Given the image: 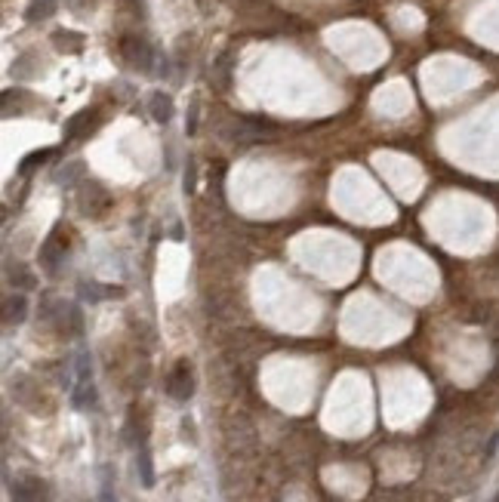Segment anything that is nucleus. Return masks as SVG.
Masks as SVG:
<instances>
[{
  "label": "nucleus",
  "mask_w": 499,
  "mask_h": 502,
  "mask_svg": "<svg viewBox=\"0 0 499 502\" xmlns=\"http://www.w3.org/2000/svg\"><path fill=\"white\" fill-rule=\"evenodd\" d=\"M65 250H68V237H62V232H53L40 246V265H44L49 275L59 271V262L65 259Z\"/></svg>",
  "instance_id": "obj_3"
},
{
  "label": "nucleus",
  "mask_w": 499,
  "mask_h": 502,
  "mask_svg": "<svg viewBox=\"0 0 499 502\" xmlns=\"http://www.w3.org/2000/svg\"><path fill=\"white\" fill-rule=\"evenodd\" d=\"M496 444H499V435L490 438V444H487V456H493V453H496Z\"/></svg>",
  "instance_id": "obj_20"
},
{
  "label": "nucleus",
  "mask_w": 499,
  "mask_h": 502,
  "mask_svg": "<svg viewBox=\"0 0 499 502\" xmlns=\"http://www.w3.org/2000/svg\"><path fill=\"white\" fill-rule=\"evenodd\" d=\"M139 474H142V484L145 487H155V469H151V453L145 447L139 450Z\"/></svg>",
  "instance_id": "obj_14"
},
{
  "label": "nucleus",
  "mask_w": 499,
  "mask_h": 502,
  "mask_svg": "<svg viewBox=\"0 0 499 502\" xmlns=\"http://www.w3.org/2000/svg\"><path fill=\"white\" fill-rule=\"evenodd\" d=\"M71 401H74V407H92V404H96V388H92V376L78 379Z\"/></svg>",
  "instance_id": "obj_12"
},
{
  "label": "nucleus",
  "mask_w": 499,
  "mask_h": 502,
  "mask_svg": "<svg viewBox=\"0 0 499 502\" xmlns=\"http://www.w3.org/2000/svg\"><path fill=\"white\" fill-rule=\"evenodd\" d=\"M25 311H28V302H25V296H10V299L4 302V324H22L25 321Z\"/></svg>",
  "instance_id": "obj_10"
},
{
  "label": "nucleus",
  "mask_w": 499,
  "mask_h": 502,
  "mask_svg": "<svg viewBox=\"0 0 499 502\" xmlns=\"http://www.w3.org/2000/svg\"><path fill=\"white\" fill-rule=\"evenodd\" d=\"M167 391H170V398L176 401H188L191 391H194V379H191V367L188 361H179L170 373V379H167Z\"/></svg>",
  "instance_id": "obj_4"
},
{
  "label": "nucleus",
  "mask_w": 499,
  "mask_h": 502,
  "mask_svg": "<svg viewBox=\"0 0 499 502\" xmlns=\"http://www.w3.org/2000/svg\"><path fill=\"white\" fill-rule=\"evenodd\" d=\"M194 126H198V102L191 105V114H188V124H185V130L194 133Z\"/></svg>",
  "instance_id": "obj_18"
},
{
  "label": "nucleus",
  "mask_w": 499,
  "mask_h": 502,
  "mask_svg": "<svg viewBox=\"0 0 499 502\" xmlns=\"http://www.w3.org/2000/svg\"><path fill=\"white\" fill-rule=\"evenodd\" d=\"M112 469H102V490H99V496H102V502H117V496H114V487H112Z\"/></svg>",
  "instance_id": "obj_17"
},
{
  "label": "nucleus",
  "mask_w": 499,
  "mask_h": 502,
  "mask_svg": "<svg viewBox=\"0 0 499 502\" xmlns=\"http://www.w3.org/2000/svg\"><path fill=\"white\" fill-rule=\"evenodd\" d=\"M80 176H83V164H80V160H74L71 167L59 169V173H56V182H62V185H74Z\"/></svg>",
  "instance_id": "obj_15"
},
{
  "label": "nucleus",
  "mask_w": 499,
  "mask_h": 502,
  "mask_svg": "<svg viewBox=\"0 0 499 502\" xmlns=\"http://www.w3.org/2000/svg\"><path fill=\"white\" fill-rule=\"evenodd\" d=\"M185 191H194V167L191 164L185 169Z\"/></svg>",
  "instance_id": "obj_19"
},
{
  "label": "nucleus",
  "mask_w": 499,
  "mask_h": 502,
  "mask_svg": "<svg viewBox=\"0 0 499 502\" xmlns=\"http://www.w3.org/2000/svg\"><path fill=\"white\" fill-rule=\"evenodd\" d=\"M121 56H124V62L130 68H136V71H151V65H155V49H151V44L142 37H133V34H126L121 40Z\"/></svg>",
  "instance_id": "obj_1"
},
{
  "label": "nucleus",
  "mask_w": 499,
  "mask_h": 502,
  "mask_svg": "<svg viewBox=\"0 0 499 502\" xmlns=\"http://www.w3.org/2000/svg\"><path fill=\"white\" fill-rule=\"evenodd\" d=\"M148 112H151V117H155L157 124H167L173 117V99L167 96V92H151L148 96Z\"/></svg>",
  "instance_id": "obj_8"
},
{
  "label": "nucleus",
  "mask_w": 499,
  "mask_h": 502,
  "mask_svg": "<svg viewBox=\"0 0 499 502\" xmlns=\"http://www.w3.org/2000/svg\"><path fill=\"white\" fill-rule=\"evenodd\" d=\"M53 155H56L53 148H40V151H31V155H25V157H22V164H19V173H22V176L35 173V169H37L40 164H44V160H49V157H53Z\"/></svg>",
  "instance_id": "obj_13"
},
{
  "label": "nucleus",
  "mask_w": 499,
  "mask_h": 502,
  "mask_svg": "<svg viewBox=\"0 0 499 502\" xmlns=\"http://www.w3.org/2000/svg\"><path fill=\"white\" fill-rule=\"evenodd\" d=\"M53 47L65 56H78L83 49V34L80 31H68V28H59L53 31Z\"/></svg>",
  "instance_id": "obj_7"
},
{
  "label": "nucleus",
  "mask_w": 499,
  "mask_h": 502,
  "mask_svg": "<svg viewBox=\"0 0 499 502\" xmlns=\"http://www.w3.org/2000/svg\"><path fill=\"white\" fill-rule=\"evenodd\" d=\"M6 277H10V284H16V287H35V277H31V271L22 268V265L10 268V271H6Z\"/></svg>",
  "instance_id": "obj_16"
},
{
  "label": "nucleus",
  "mask_w": 499,
  "mask_h": 502,
  "mask_svg": "<svg viewBox=\"0 0 499 502\" xmlns=\"http://www.w3.org/2000/svg\"><path fill=\"white\" fill-rule=\"evenodd\" d=\"M56 6H59V0H31L28 10H25V22L37 25V22L49 19V16L56 13Z\"/></svg>",
  "instance_id": "obj_9"
},
{
  "label": "nucleus",
  "mask_w": 499,
  "mask_h": 502,
  "mask_svg": "<svg viewBox=\"0 0 499 502\" xmlns=\"http://www.w3.org/2000/svg\"><path fill=\"white\" fill-rule=\"evenodd\" d=\"M13 502H49V487H47V481L28 478V481L13 484Z\"/></svg>",
  "instance_id": "obj_5"
},
{
  "label": "nucleus",
  "mask_w": 499,
  "mask_h": 502,
  "mask_svg": "<svg viewBox=\"0 0 499 502\" xmlns=\"http://www.w3.org/2000/svg\"><path fill=\"white\" fill-rule=\"evenodd\" d=\"M496 502H499V496H496Z\"/></svg>",
  "instance_id": "obj_21"
},
{
  "label": "nucleus",
  "mask_w": 499,
  "mask_h": 502,
  "mask_svg": "<svg viewBox=\"0 0 499 502\" xmlns=\"http://www.w3.org/2000/svg\"><path fill=\"white\" fill-rule=\"evenodd\" d=\"M232 53H225L216 59V65H213V80H216V87H222V90H228V83H232Z\"/></svg>",
  "instance_id": "obj_11"
},
{
  "label": "nucleus",
  "mask_w": 499,
  "mask_h": 502,
  "mask_svg": "<svg viewBox=\"0 0 499 502\" xmlns=\"http://www.w3.org/2000/svg\"><path fill=\"white\" fill-rule=\"evenodd\" d=\"M80 210H83V216H92V219H102L108 207H112V198H108V191L102 189V185H83V191H80Z\"/></svg>",
  "instance_id": "obj_2"
},
{
  "label": "nucleus",
  "mask_w": 499,
  "mask_h": 502,
  "mask_svg": "<svg viewBox=\"0 0 499 502\" xmlns=\"http://www.w3.org/2000/svg\"><path fill=\"white\" fill-rule=\"evenodd\" d=\"M96 121H99V114L90 112V108H87V112H78L68 124H65V139H68V142L83 139V136H87L92 126H96Z\"/></svg>",
  "instance_id": "obj_6"
}]
</instances>
